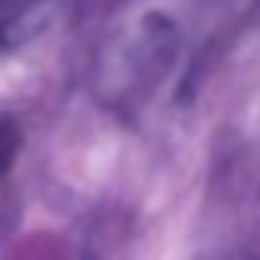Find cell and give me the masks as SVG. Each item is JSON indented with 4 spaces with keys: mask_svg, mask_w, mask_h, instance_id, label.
Instances as JSON below:
<instances>
[{
    "mask_svg": "<svg viewBox=\"0 0 260 260\" xmlns=\"http://www.w3.org/2000/svg\"><path fill=\"white\" fill-rule=\"evenodd\" d=\"M13 147H16V128L10 119L0 122V169H7L13 159Z\"/></svg>",
    "mask_w": 260,
    "mask_h": 260,
    "instance_id": "cell-1",
    "label": "cell"
}]
</instances>
